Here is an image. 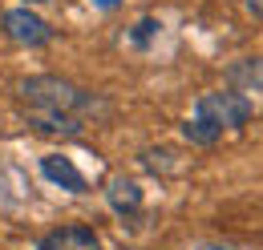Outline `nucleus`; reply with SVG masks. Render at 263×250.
<instances>
[{
    "instance_id": "obj_1",
    "label": "nucleus",
    "mask_w": 263,
    "mask_h": 250,
    "mask_svg": "<svg viewBox=\"0 0 263 250\" xmlns=\"http://www.w3.org/2000/svg\"><path fill=\"white\" fill-rule=\"evenodd\" d=\"M21 97L29 101V109H45V113H73V117H89L98 109L93 93H85L81 85H73L65 77H29L21 81Z\"/></svg>"
},
{
    "instance_id": "obj_2",
    "label": "nucleus",
    "mask_w": 263,
    "mask_h": 250,
    "mask_svg": "<svg viewBox=\"0 0 263 250\" xmlns=\"http://www.w3.org/2000/svg\"><path fill=\"white\" fill-rule=\"evenodd\" d=\"M195 117L215 125L219 133L223 129H239V125H247V117H251V101L243 93H202L195 101Z\"/></svg>"
},
{
    "instance_id": "obj_3",
    "label": "nucleus",
    "mask_w": 263,
    "mask_h": 250,
    "mask_svg": "<svg viewBox=\"0 0 263 250\" xmlns=\"http://www.w3.org/2000/svg\"><path fill=\"white\" fill-rule=\"evenodd\" d=\"M0 25H4V36L12 40V45H25V49H36V45H49L53 40V29L29 12V4L25 8H8L4 16H0Z\"/></svg>"
},
{
    "instance_id": "obj_4",
    "label": "nucleus",
    "mask_w": 263,
    "mask_h": 250,
    "mask_svg": "<svg viewBox=\"0 0 263 250\" xmlns=\"http://www.w3.org/2000/svg\"><path fill=\"white\" fill-rule=\"evenodd\" d=\"M36 250H101V242L89 226H61V230L45 234Z\"/></svg>"
},
{
    "instance_id": "obj_5",
    "label": "nucleus",
    "mask_w": 263,
    "mask_h": 250,
    "mask_svg": "<svg viewBox=\"0 0 263 250\" xmlns=\"http://www.w3.org/2000/svg\"><path fill=\"white\" fill-rule=\"evenodd\" d=\"M41 174L53 182V186L69 190V194H85V178H81V170L61 154H45L41 157Z\"/></svg>"
},
{
    "instance_id": "obj_6",
    "label": "nucleus",
    "mask_w": 263,
    "mask_h": 250,
    "mask_svg": "<svg viewBox=\"0 0 263 250\" xmlns=\"http://www.w3.org/2000/svg\"><path fill=\"white\" fill-rule=\"evenodd\" d=\"M105 202H109V210L114 214H122V218H130V214H138L142 210V190H138V182H130V178H109L105 182Z\"/></svg>"
},
{
    "instance_id": "obj_7",
    "label": "nucleus",
    "mask_w": 263,
    "mask_h": 250,
    "mask_svg": "<svg viewBox=\"0 0 263 250\" xmlns=\"http://www.w3.org/2000/svg\"><path fill=\"white\" fill-rule=\"evenodd\" d=\"M29 125H36L41 133H81L85 121L73 113H45V109H29Z\"/></svg>"
},
{
    "instance_id": "obj_8",
    "label": "nucleus",
    "mask_w": 263,
    "mask_h": 250,
    "mask_svg": "<svg viewBox=\"0 0 263 250\" xmlns=\"http://www.w3.org/2000/svg\"><path fill=\"white\" fill-rule=\"evenodd\" d=\"M227 81L235 89H263V57H243L227 69Z\"/></svg>"
},
{
    "instance_id": "obj_9",
    "label": "nucleus",
    "mask_w": 263,
    "mask_h": 250,
    "mask_svg": "<svg viewBox=\"0 0 263 250\" xmlns=\"http://www.w3.org/2000/svg\"><path fill=\"white\" fill-rule=\"evenodd\" d=\"M182 137H186L191 145H215L223 133H219L215 125H206L202 117H191V121H182Z\"/></svg>"
},
{
    "instance_id": "obj_10",
    "label": "nucleus",
    "mask_w": 263,
    "mask_h": 250,
    "mask_svg": "<svg viewBox=\"0 0 263 250\" xmlns=\"http://www.w3.org/2000/svg\"><path fill=\"white\" fill-rule=\"evenodd\" d=\"M170 157H174V150H146V154H142V165H146V170H154V174H158V170L178 174V165H170Z\"/></svg>"
},
{
    "instance_id": "obj_11",
    "label": "nucleus",
    "mask_w": 263,
    "mask_h": 250,
    "mask_svg": "<svg viewBox=\"0 0 263 250\" xmlns=\"http://www.w3.org/2000/svg\"><path fill=\"white\" fill-rule=\"evenodd\" d=\"M158 29H162V25H158V20H154V16H142V20H138V25H134V32H130V40H134V45H138V49H146V45H150V40H154V36H158Z\"/></svg>"
},
{
    "instance_id": "obj_12",
    "label": "nucleus",
    "mask_w": 263,
    "mask_h": 250,
    "mask_svg": "<svg viewBox=\"0 0 263 250\" xmlns=\"http://www.w3.org/2000/svg\"><path fill=\"white\" fill-rule=\"evenodd\" d=\"M247 12H251V16H259V20H263V0H247Z\"/></svg>"
},
{
    "instance_id": "obj_13",
    "label": "nucleus",
    "mask_w": 263,
    "mask_h": 250,
    "mask_svg": "<svg viewBox=\"0 0 263 250\" xmlns=\"http://www.w3.org/2000/svg\"><path fill=\"white\" fill-rule=\"evenodd\" d=\"M89 4H93V8H105V12H109V8H118L122 0H89Z\"/></svg>"
},
{
    "instance_id": "obj_14",
    "label": "nucleus",
    "mask_w": 263,
    "mask_h": 250,
    "mask_svg": "<svg viewBox=\"0 0 263 250\" xmlns=\"http://www.w3.org/2000/svg\"><path fill=\"white\" fill-rule=\"evenodd\" d=\"M198 250H235V246H198Z\"/></svg>"
},
{
    "instance_id": "obj_15",
    "label": "nucleus",
    "mask_w": 263,
    "mask_h": 250,
    "mask_svg": "<svg viewBox=\"0 0 263 250\" xmlns=\"http://www.w3.org/2000/svg\"><path fill=\"white\" fill-rule=\"evenodd\" d=\"M25 4H45V0H25Z\"/></svg>"
}]
</instances>
